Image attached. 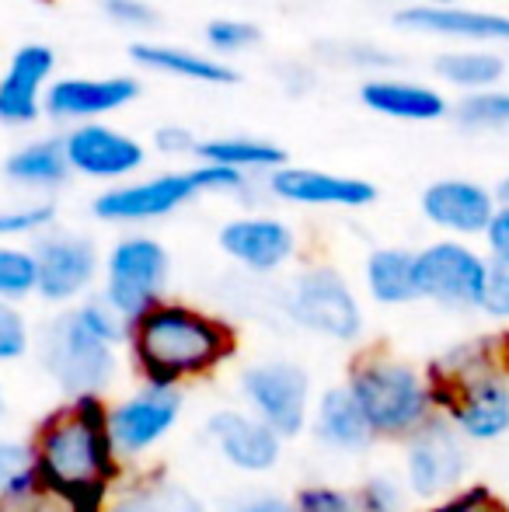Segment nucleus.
Instances as JSON below:
<instances>
[{"label":"nucleus","instance_id":"nucleus-11","mask_svg":"<svg viewBox=\"0 0 509 512\" xmlns=\"http://www.w3.org/2000/svg\"><path fill=\"white\" fill-rule=\"evenodd\" d=\"M35 258V293L49 304H70V300L84 297L88 286L98 276V251L88 237L67 234H42L32 248Z\"/></svg>","mask_w":509,"mask_h":512},{"label":"nucleus","instance_id":"nucleus-3","mask_svg":"<svg viewBox=\"0 0 509 512\" xmlns=\"http://www.w3.org/2000/svg\"><path fill=\"white\" fill-rule=\"evenodd\" d=\"M129 324L105 300H84L60 314L42 335V366L63 394H102L116 377V345Z\"/></svg>","mask_w":509,"mask_h":512},{"label":"nucleus","instance_id":"nucleus-23","mask_svg":"<svg viewBox=\"0 0 509 512\" xmlns=\"http://www.w3.org/2000/svg\"><path fill=\"white\" fill-rule=\"evenodd\" d=\"M314 436L339 453H360L370 446L374 432H370L353 394L346 387H332V391L321 394L318 411H314Z\"/></svg>","mask_w":509,"mask_h":512},{"label":"nucleus","instance_id":"nucleus-43","mask_svg":"<svg viewBox=\"0 0 509 512\" xmlns=\"http://www.w3.org/2000/svg\"><path fill=\"white\" fill-rule=\"evenodd\" d=\"M154 143L161 154H189V150H196V140H192L189 129H175V126H164L154 133Z\"/></svg>","mask_w":509,"mask_h":512},{"label":"nucleus","instance_id":"nucleus-1","mask_svg":"<svg viewBox=\"0 0 509 512\" xmlns=\"http://www.w3.org/2000/svg\"><path fill=\"white\" fill-rule=\"evenodd\" d=\"M32 467L39 485L67 502L70 512H102L112 481L119 478L105 401L84 394L56 408L35 432Z\"/></svg>","mask_w":509,"mask_h":512},{"label":"nucleus","instance_id":"nucleus-36","mask_svg":"<svg viewBox=\"0 0 509 512\" xmlns=\"http://www.w3.org/2000/svg\"><path fill=\"white\" fill-rule=\"evenodd\" d=\"M28 474H35L32 446L18 443V439H0V495L21 485Z\"/></svg>","mask_w":509,"mask_h":512},{"label":"nucleus","instance_id":"nucleus-48","mask_svg":"<svg viewBox=\"0 0 509 512\" xmlns=\"http://www.w3.org/2000/svg\"><path fill=\"white\" fill-rule=\"evenodd\" d=\"M503 359H506V366H509V338H506V352H503Z\"/></svg>","mask_w":509,"mask_h":512},{"label":"nucleus","instance_id":"nucleus-46","mask_svg":"<svg viewBox=\"0 0 509 512\" xmlns=\"http://www.w3.org/2000/svg\"><path fill=\"white\" fill-rule=\"evenodd\" d=\"M426 7H454V0H426Z\"/></svg>","mask_w":509,"mask_h":512},{"label":"nucleus","instance_id":"nucleus-40","mask_svg":"<svg viewBox=\"0 0 509 512\" xmlns=\"http://www.w3.org/2000/svg\"><path fill=\"white\" fill-rule=\"evenodd\" d=\"M429 512H509L489 488H464V492L450 495L443 506L429 509Z\"/></svg>","mask_w":509,"mask_h":512},{"label":"nucleus","instance_id":"nucleus-24","mask_svg":"<svg viewBox=\"0 0 509 512\" xmlns=\"http://www.w3.org/2000/svg\"><path fill=\"white\" fill-rule=\"evenodd\" d=\"M360 98L374 108V112L394 115V119H440V115L447 112V102H443L436 91L415 88V84H398V81L363 84Z\"/></svg>","mask_w":509,"mask_h":512},{"label":"nucleus","instance_id":"nucleus-8","mask_svg":"<svg viewBox=\"0 0 509 512\" xmlns=\"http://www.w3.org/2000/svg\"><path fill=\"white\" fill-rule=\"evenodd\" d=\"M241 394L258 422H265L279 439L300 436L311 411V377L297 363L269 359L241 373Z\"/></svg>","mask_w":509,"mask_h":512},{"label":"nucleus","instance_id":"nucleus-17","mask_svg":"<svg viewBox=\"0 0 509 512\" xmlns=\"http://www.w3.org/2000/svg\"><path fill=\"white\" fill-rule=\"evenodd\" d=\"M206 432H210V443L220 450V457L245 474L272 471L279 460V450H283V439L265 422H258L255 415H245V411H217L206 422Z\"/></svg>","mask_w":509,"mask_h":512},{"label":"nucleus","instance_id":"nucleus-12","mask_svg":"<svg viewBox=\"0 0 509 512\" xmlns=\"http://www.w3.org/2000/svg\"><path fill=\"white\" fill-rule=\"evenodd\" d=\"M489 265L454 241L429 244L415 255V290L443 307H478Z\"/></svg>","mask_w":509,"mask_h":512},{"label":"nucleus","instance_id":"nucleus-18","mask_svg":"<svg viewBox=\"0 0 509 512\" xmlns=\"http://www.w3.org/2000/svg\"><path fill=\"white\" fill-rule=\"evenodd\" d=\"M422 213L436 227L454 230V234H482L496 216V203L482 185L450 178V182H436L422 192Z\"/></svg>","mask_w":509,"mask_h":512},{"label":"nucleus","instance_id":"nucleus-29","mask_svg":"<svg viewBox=\"0 0 509 512\" xmlns=\"http://www.w3.org/2000/svg\"><path fill=\"white\" fill-rule=\"evenodd\" d=\"M436 74L461 88H485L503 77V60L492 53H447L436 60Z\"/></svg>","mask_w":509,"mask_h":512},{"label":"nucleus","instance_id":"nucleus-4","mask_svg":"<svg viewBox=\"0 0 509 512\" xmlns=\"http://www.w3.org/2000/svg\"><path fill=\"white\" fill-rule=\"evenodd\" d=\"M433 405L464 439H499L509 432V380L485 345H461L436 363L429 380Z\"/></svg>","mask_w":509,"mask_h":512},{"label":"nucleus","instance_id":"nucleus-16","mask_svg":"<svg viewBox=\"0 0 509 512\" xmlns=\"http://www.w3.org/2000/svg\"><path fill=\"white\" fill-rule=\"evenodd\" d=\"M133 77H60L46 91V115L60 122H102V115L119 112L136 98Z\"/></svg>","mask_w":509,"mask_h":512},{"label":"nucleus","instance_id":"nucleus-20","mask_svg":"<svg viewBox=\"0 0 509 512\" xmlns=\"http://www.w3.org/2000/svg\"><path fill=\"white\" fill-rule=\"evenodd\" d=\"M269 185L279 199L304 206H367L377 199V189L370 182L307 168H279Z\"/></svg>","mask_w":509,"mask_h":512},{"label":"nucleus","instance_id":"nucleus-19","mask_svg":"<svg viewBox=\"0 0 509 512\" xmlns=\"http://www.w3.org/2000/svg\"><path fill=\"white\" fill-rule=\"evenodd\" d=\"M220 248L252 272H272L293 255V230L269 216L234 220L220 230Z\"/></svg>","mask_w":509,"mask_h":512},{"label":"nucleus","instance_id":"nucleus-5","mask_svg":"<svg viewBox=\"0 0 509 512\" xmlns=\"http://www.w3.org/2000/svg\"><path fill=\"white\" fill-rule=\"evenodd\" d=\"M349 394L374 436H412L433 411L429 384L408 363L387 356L360 359L349 373Z\"/></svg>","mask_w":509,"mask_h":512},{"label":"nucleus","instance_id":"nucleus-22","mask_svg":"<svg viewBox=\"0 0 509 512\" xmlns=\"http://www.w3.org/2000/svg\"><path fill=\"white\" fill-rule=\"evenodd\" d=\"M4 175L11 185L25 192H53L70 178V164L63 154L60 136H46V140L21 143L11 150L4 161Z\"/></svg>","mask_w":509,"mask_h":512},{"label":"nucleus","instance_id":"nucleus-14","mask_svg":"<svg viewBox=\"0 0 509 512\" xmlns=\"http://www.w3.org/2000/svg\"><path fill=\"white\" fill-rule=\"evenodd\" d=\"M56 56L42 42H25L0 70V122L32 126L46 112V91L53 84Z\"/></svg>","mask_w":509,"mask_h":512},{"label":"nucleus","instance_id":"nucleus-7","mask_svg":"<svg viewBox=\"0 0 509 512\" xmlns=\"http://www.w3.org/2000/svg\"><path fill=\"white\" fill-rule=\"evenodd\" d=\"M168 283V251L154 237H123L105 258V293L102 300L133 324L150 307L161 304Z\"/></svg>","mask_w":509,"mask_h":512},{"label":"nucleus","instance_id":"nucleus-44","mask_svg":"<svg viewBox=\"0 0 509 512\" xmlns=\"http://www.w3.org/2000/svg\"><path fill=\"white\" fill-rule=\"evenodd\" d=\"M234 512H297L290 499H283V495H272V492H262V495H252V499H245Z\"/></svg>","mask_w":509,"mask_h":512},{"label":"nucleus","instance_id":"nucleus-45","mask_svg":"<svg viewBox=\"0 0 509 512\" xmlns=\"http://www.w3.org/2000/svg\"><path fill=\"white\" fill-rule=\"evenodd\" d=\"M499 199H503V203L509 206V178H506L503 185H499Z\"/></svg>","mask_w":509,"mask_h":512},{"label":"nucleus","instance_id":"nucleus-10","mask_svg":"<svg viewBox=\"0 0 509 512\" xmlns=\"http://www.w3.org/2000/svg\"><path fill=\"white\" fill-rule=\"evenodd\" d=\"M468 471V450L464 436L447 418H426L408 436L405 453V481L419 499H443L454 488H461Z\"/></svg>","mask_w":509,"mask_h":512},{"label":"nucleus","instance_id":"nucleus-47","mask_svg":"<svg viewBox=\"0 0 509 512\" xmlns=\"http://www.w3.org/2000/svg\"><path fill=\"white\" fill-rule=\"evenodd\" d=\"M0 418H4V387H0Z\"/></svg>","mask_w":509,"mask_h":512},{"label":"nucleus","instance_id":"nucleus-41","mask_svg":"<svg viewBox=\"0 0 509 512\" xmlns=\"http://www.w3.org/2000/svg\"><path fill=\"white\" fill-rule=\"evenodd\" d=\"M102 11L123 28H147L154 21V7L143 0H102Z\"/></svg>","mask_w":509,"mask_h":512},{"label":"nucleus","instance_id":"nucleus-15","mask_svg":"<svg viewBox=\"0 0 509 512\" xmlns=\"http://www.w3.org/2000/svg\"><path fill=\"white\" fill-rule=\"evenodd\" d=\"M60 140L70 171L95 178V182H119V178L133 175L143 164L140 143L133 136L119 133V129L105 126V122H84V126H74Z\"/></svg>","mask_w":509,"mask_h":512},{"label":"nucleus","instance_id":"nucleus-35","mask_svg":"<svg viewBox=\"0 0 509 512\" xmlns=\"http://www.w3.org/2000/svg\"><path fill=\"white\" fill-rule=\"evenodd\" d=\"M293 506H297V512H360L356 495L342 492V488H332V485L300 488V495H297Z\"/></svg>","mask_w":509,"mask_h":512},{"label":"nucleus","instance_id":"nucleus-26","mask_svg":"<svg viewBox=\"0 0 509 512\" xmlns=\"http://www.w3.org/2000/svg\"><path fill=\"white\" fill-rule=\"evenodd\" d=\"M367 290L381 304H408L419 297L415 290V255L398 248L374 251L367 262Z\"/></svg>","mask_w":509,"mask_h":512},{"label":"nucleus","instance_id":"nucleus-28","mask_svg":"<svg viewBox=\"0 0 509 512\" xmlns=\"http://www.w3.org/2000/svg\"><path fill=\"white\" fill-rule=\"evenodd\" d=\"M112 512H206V509L189 488L175 485V481H147V485L133 488Z\"/></svg>","mask_w":509,"mask_h":512},{"label":"nucleus","instance_id":"nucleus-27","mask_svg":"<svg viewBox=\"0 0 509 512\" xmlns=\"http://www.w3.org/2000/svg\"><path fill=\"white\" fill-rule=\"evenodd\" d=\"M199 154L206 164H217V168H279L286 161V154L272 143H258V140H241V136H227V140H210L199 143Z\"/></svg>","mask_w":509,"mask_h":512},{"label":"nucleus","instance_id":"nucleus-9","mask_svg":"<svg viewBox=\"0 0 509 512\" xmlns=\"http://www.w3.org/2000/svg\"><path fill=\"white\" fill-rule=\"evenodd\" d=\"M286 314L300 328L332 338V342H353L363 331V310L349 283L335 269H311L293 279L286 293Z\"/></svg>","mask_w":509,"mask_h":512},{"label":"nucleus","instance_id":"nucleus-6","mask_svg":"<svg viewBox=\"0 0 509 512\" xmlns=\"http://www.w3.org/2000/svg\"><path fill=\"white\" fill-rule=\"evenodd\" d=\"M238 185H241V171L203 164V168L185 171V175H161V178H147V182L105 189L102 196L95 199V216L109 223L157 220V216H168V213H175L178 206H185L196 192L238 189Z\"/></svg>","mask_w":509,"mask_h":512},{"label":"nucleus","instance_id":"nucleus-25","mask_svg":"<svg viewBox=\"0 0 509 512\" xmlns=\"http://www.w3.org/2000/svg\"><path fill=\"white\" fill-rule=\"evenodd\" d=\"M133 60L147 70H157V74H171V77H185V81H206V84H231L234 70L224 67L217 60H206L199 53H189V49L178 46H133Z\"/></svg>","mask_w":509,"mask_h":512},{"label":"nucleus","instance_id":"nucleus-33","mask_svg":"<svg viewBox=\"0 0 509 512\" xmlns=\"http://www.w3.org/2000/svg\"><path fill=\"white\" fill-rule=\"evenodd\" d=\"M0 512H70V506L63 499H56L53 492H46L35 474H28L21 485L0 495Z\"/></svg>","mask_w":509,"mask_h":512},{"label":"nucleus","instance_id":"nucleus-31","mask_svg":"<svg viewBox=\"0 0 509 512\" xmlns=\"http://www.w3.org/2000/svg\"><path fill=\"white\" fill-rule=\"evenodd\" d=\"M28 293H35V258L32 248L0 244V300L18 304Z\"/></svg>","mask_w":509,"mask_h":512},{"label":"nucleus","instance_id":"nucleus-2","mask_svg":"<svg viewBox=\"0 0 509 512\" xmlns=\"http://www.w3.org/2000/svg\"><path fill=\"white\" fill-rule=\"evenodd\" d=\"M129 345L147 384L175 387L178 380L203 377L224 363L234 338L217 317L182 304H157L129 324Z\"/></svg>","mask_w":509,"mask_h":512},{"label":"nucleus","instance_id":"nucleus-32","mask_svg":"<svg viewBox=\"0 0 509 512\" xmlns=\"http://www.w3.org/2000/svg\"><path fill=\"white\" fill-rule=\"evenodd\" d=\"M457 122L464 129H506L509 126V95L482 91L457 105Z\"/></svg>","mask_w":509,"mask_h":512},{"label":"nucleus","instance_id":"nucleus-39","mask_svg":"<svg viewBox=\"0 0 509 512\" xmlns=\"http://www.w3.org/2000/svg\"><path fill=\"white\" fill-rule=\"evenodd\" d=\"M478 307L485 314L499 317V321H509V265L503 262H492L489 272H485V290Z\"/></svg>","mask_w":509,"mask_h":512},{"label":"nucleus","instance_id":"nucleus-30","mask_svg":"<svg viewBox=\"0 0 509 512\" xmlns=\"http://www.w3.org/2000/svg\"><path fill=\"white\" fill-rule=\"evenodd\" d=\"M56 220V206L46 199H32V203H14L0 206V244L21 241V237H42Z\"/></svg>","mask_w":509,"mask_h":512},{"label":"nucleus","instance_id":"nucleus-34","mask_svg":"<svg viewBox=\"0 0 509 512\" xmlns=\"http://www.w3.org/2000/svg\"><path fill=\"white\" fill-rule=\"evenodd\" d=\"M28 321L18 310V304H7L0 300V363H14L28 352Z\"/></svg>","mask_w":509,"mask_h":512},{"label":"nucleus","instance_id":"nucleus-38","mask_svg":"<svg viewBox=\"0 0 509 512\" xmlns=\"http://www.w3.org/2000/svg\"><path fill=\"white\" fill-rule=\"evenodd\" d=\"M206 39H210V46L220 49V53H241V49H248L252 42H258V28L248 25V21L220 18L206 28Z\"/></svg>","mask_w":509,"mask_h":512},{"label":"nucleus","instance_id":"nucleus-42","mask_svg":"<svg viewBox=\"0 0 509 512\" xmlns=\"http://www.w3.org/2000/svg\"><path fill=\"white\" fill-rule=\"evenodd\" d=\"M485 234H489V248H492V255H496V262L509 265V206L496 209V216H492Z\"/></svg>","mask_w":509,"mask_h":512},{"label":"nucleus","instance_id":"nucleus-37","mask_svg":"<svg viewBox=\"0 0 509 512\" xmlns=\"http://www.w3.org/2000/svg\"><path fill=\"white\" fill-rule=\"evenodd\" d=\"M356 502H360V512H401V485L387 474H377V478H367Z\"/></svg>","mask_w":509,"mask_h":512},{"label":"nucleus","instance_id":"nucleus-13","mask_svg":"<svg viewBox=\"0 0 509 512\" xmlns=\"http://www.w3.org/2000/svg\"><path fill=\"white\" fill-rule=\"evenodd\" d=\"M182 415V394L175 387L147 384L109 411V436L119 457H140L157 446Z\"/></svg>","mask_w":509,"mask_h":512},{"label":"nucleus","instance_id":"nucleus-21","mask_svg":"<svg viewBox=\"0 0 509 512\" xmlns=\"http://www.w3.org/2000/svg\"><path fill=\"white\" fill-rule=\"evenodd\" d=\"M401 28L412 32H436V35H457V39L475 42H509V18L503 14H482L464 11V7H408L394 14Z\"/></svg>","mask_w":509,"mask_h":512}]
</instances>
